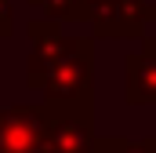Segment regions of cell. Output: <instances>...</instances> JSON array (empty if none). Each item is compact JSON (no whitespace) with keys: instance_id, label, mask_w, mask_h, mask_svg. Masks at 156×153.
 <instances>
[{"instance_id":"1","label":"cell","mask_w":156,"mask_h":153,"mask_svg":"<svg viewBox=\"0 0 156 153\" xmlns=\"http://www.w3.org/2000/svg\"><path fill=\"white\" fill-rule=\"evenodd\" d=\"M47 106H94V37L76 33L37 88Z\"/></svg>"},{"instance_id":"2","label":"cell","mask_w":156,"mask_h":153,"mask_svg":"<svg viewBox=\"0 0 156 153\" xmlns=\"http://www.w3.org/2000/svg\"><path fill=\"white\" fill-rule=\"evenodd\" d=\"M0 153H47V106L15 102L0 110Z\"/></svg>"},{"instance_id":"3","label":"cell","mask_w":156,"mask_h":153,"mask_svg":"<svg viewBox=\"0 0 156 153\" xmlns=\"http://www.w3.org/2000/svg\"><path fill=\"white\" fill-rule=\"evenodd\" d=\"M156 22V4L149 0H102L91 15L94 40H134L145 37V26Z\"/></svg>"},{"instance_id":"4","label":"cell","mask_w":156,"mask_h":153,"mask_svg":"<svg viewBox=\"0 0 156 153\" xmlns=\"http://www.w3.org/2000/svg\"><path fill=\"white\" fill-rule=\"evenodd\" d=\"M94 106H47V153H94Z\"/></svg>"},{"instance_id":"5","label":"cell","mask_w":156,"mask_h":153,"mask_svg":"<svg viewBox=\"0 0 156 153\" xmlns=\"http://www.w3.org/2000/svg\"><path fill=\"white\" fill-rule=\"evenodd\" d=\"M26 33H29V62H26V84L37 91L40 80L47 76V69L58 62V55L66 51V33L58 22L51 18H33L26 22Z\"/></svg>"},{"instance_id":"6","label":"cell","mask_w":156,"mask_h":153,"mask_svg":"<svg viewBox=\"0 0 156 153\" xmlns=\"http://www.w3.org/2000/svg\"><path fill=\"white\" fill-rule=\"evenodd\" d=\"M123 99L131 106H156V37L145 33L142 47L123 58Z\"/></svg>"},{"instance_id":"7","label":"cell","mask_w":156,"mask_h":153,"mask_svg":"<svg viewBox=\"0 0 156 153\" xmlns=\"http://www.w3.org/2000/svg\"><path fill=\"white\" fill-rule=\"evenodd\" d=\"M29 4H37L40 11L51 18V22H87L91 15H87V7H83V0H29Z\"/></svg>"},{"instance_id":"8","label":"cell","mask_w":156,"mask_h":153,"mask_svg":"<svg viewBox=\"0 0 156 153\" xmlns=\"http://www.w3.org/2000/svg\"><path fill=\"white\" fill-rule=\"evenodd\" d=\"M116 153H156V135L142 139V142H134V139H123V142L116 146Z\"/></svg>"},{"instance_id":"9","label":"cell","mask_w":156,"mask_h":153,"mask_svg":"<svg viewBox=\"0 0 156 153\" xmlns=\"http://www.w3.org/2000/svg\"><path fill=\"white\" fill-rule=\"evenodd\" d=\"M15 33V7L11 0H0V40H7Z\"/></svg>"}]
</instances>
